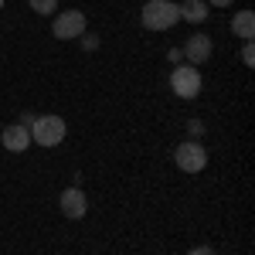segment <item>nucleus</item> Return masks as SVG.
<instances>
[{
	"label": "nucleus",
	"instance_id": "1",
	"mask_svg": "<svg viewBox=\"0 0 255 255\" xmlns=\"http://www.w3.org/2000/svg\"><path fill=\"white\" fill-rule=\"evenodd\" d=\"M139 20H143V27H150V31H170L177 20H180V7H177L174 0H146Z\"/></svg>",
	"mask_w": 255,
	"mask_h": 255
},
{
	"label": "nucleus",
	"instance_id": "2",
	"mask_svg": "<svg viewBox=\"0 0 255 255\" xmlns=\"http://www.w3.org/2000/svg\"><path fill=\"white\" fill-rule=\"evenodd\" d=\"M27 129H31V143H38V146H58L68 133L61 116H38Z\"/></svg>",
	"mask_w": 255,
	"mask_h": 255
},
{
	"label": "nucleus",
	"instance_id": "3",
	"mask_svg": "<svg viewBox=\"0 0 255 255\" xmlns=\"http://www.w3.org/2000/svg\"><path fill=\"white\" fill-rule=\"evenodd\" d=\"M174 160H177V167H180L184 174H201V170L208 167V150H204L197 139H187V143H180L174 150Z\"/></svg>",
	"mask_w": 255,
	"mask_h": 255
},
{
	"label": "nucleus",
	"instance_id": "4",
	"mask_svg": "<svg viewBox=\"0 0 255 255\" xmlns=\"http://www.w3.org/2000/svg\"><path fill=\"white\" fill-rule=\"evenodd\" d=\"M170 89L180 99H194L201 92V72H197L194 65H177L174 72H170Z\"/></svg>",
	"mask_w": 255,
	"mask_h": 255
},
{
	"label": "nucleus",
	"instance_id": "5",
	"mask_svg": "<svg viewBox=\"0 0 255 255\" xmlns=\"http://www.w3.org/2000/svg\"><path fill=\"white\" fill-rule=\"evenodd\" d=\"M85 27H89V20H85L82 10H65V14L55 17L51 34H55L58 41H72V38H82V34H85Z\"/></svg>",
	"mask_w": 255,
	"mask_h": 255
},
{
	"label": "nucleus",
	"instance_id": "6",
	"mask_svg": "<svg viewBox=\"0 0 255 255\" xmlns=\"http://www.w3.org/2000/svg\"><path fill=\"white\" fill-rule=\"evenodd\" d=\"M61 204V215L72 218V221H79V218H85V211H89V201H85V194H82L79 187H65L58 197Z\"/></svg>",
	"mask_w": 255,
	"mask_h": 255
},
{
	"label": "nucleus",
	"instance_id": "7",
	"mask_svg": "<svg viewBox=\"0 0 255 255\" xmlns=\"http://www.w3.org/2000/svg\"><path fill=\"white\" fill-rule=\"evenodd\" d=\"M211 48H215V44H211V38H208V34H191V38H187V44H184V58L197 68L201 61L211 58Z\"/></svg>",
	"mask_w": 255,
	"mask_h": 255
},
{
	"label": "nucleus",
	"instance_id": "8",
	"mask_svg": "<svg viewBox=\"0 0 255 255\" xmlns=\"http://www.w3.org/2000/svg\"><path fill=\"white\" fill-rule=\"evenodd\" d=\"M0 143H3L10 153H24V150L31 146V129H27V126H20V123H10V126L3 129Z\"/></svg>",
	"mask_w": 255,
	"mask_h": 255
},
{
	"label": "nucleus",
	"instance_id": "9",
	"mask_svg": "<svg viewBox=\"0 0 255 255\" xmlns=\"http://www.w3.org/2000/svg\"><path fill=\"white\" fill-rule=\"evenodd\" d=\"M180 7V17L191 20V24H204L208 20V3L204 0H184V3H177Z\"/></svg>",
	"mask_w": 255,
	"mask_h": 255
},
{
	"label": "nucleus",
	"instance_id": "10",
	"mask_svg": "<svg viewBox=\"0 0 255 255\" xmlns=\"http://www.w3.org/2000/svg\"><path fill=\"white\" fill-rule=\"evenodd\" d=\"M232 34L252 41V34H255V14L252 10H238L235 14V20H232Z\"/></svg>",
	"mask_w": 255,
	"mask_h": 255
},
{
	"label": "nucleus",
	"instance_id": "11",
	"mask_svg": "<svg viewBox=\"0 0 255 255\" xmlns=\"http://www.w3.org/2000/svg\"><path fill=\"white\" fill-rule=\"evenodd\" d=\"M27 3H31V10H34V14H44V17H48V14H55V7H58V0H27Z\"/></svg>",
	"mask_w": 255,
	"mask_h": 255
},
{
	"label": "nucleus",
	"instance_id": "12",
	"mask_svg": "<svg viewBox=\"0 0 255 255\" xmlns=\"http://www.w3.org/2000/svg\"><path fill=\"white\" fill-rule=\"evenodd\" d=\"M242 61H245L249 68L255 65V44H252V41H245V48H242Z\"/></svg>",
	"mask_w": 255,
	"mask_h": 255
},
{
	"label": "nucleus",
	"instance_id": "13",
	"mask_svg": "<svg viewBox=\"0 0 255 255\" xmlns=\"http://www.w3.org/2000/svg\"><path fill=\"white\" fill-rule=\"evenodd\" d=\"M187 133H191V136H201V133H204V123H201V119H191V123H187Z\"/></svg>",
	"mask_w": 255,
	"mask_h": 255
},
{
	"label": "nucleus",
	"instance_id": "14",
	"mask_svg": "<svg viewBox=\"0 0 255 255\" xmlns=\"http://www.w3.org/2000/svg\"><path fill=\"white\" fill-rule=\"evenodd\" d=\"M82 48H85V51H96L99 38H96V34H82Z\"/></svg>",
	"mask_w": 255,
	"mask_h": 255
},
{
	"label": "nucleus",
	"instance_id": "15",
	"mask_svg": "<svg viewBox=\"0 0 255 255\" xmlns=\"http://www.w3.org/2000/svg\"><path fill=\"white\" fill-rule=\"evenodd\" d=\"M187 255H218V252L211 249V245H194V249H191Z\"/></svg>",
	"mask_w": 255,
	"mask_h": 255
},
{
	"label": "nucleus",
	"instance_id": "16",
	"mask_svg": "<svg viewBox=\"0 0 255 255\" xmlns=\"http://www.w3.org/2000/svg\"><path fill=\"white\" fill-rule=\"evenodd\" d=\"M34 119H38V116H34V113H24V116H20V126H31Z\"/></svg>",
	"mask_w": 255,
	"mask_h": 255
},
{
	"label": "nucleus",
	"instance_id": "17",
	"mask_svg": "<svg viewBox=\"0 0 255 255\" xmlns=\"http://www.w3.org/2000/svg\"><path fill=\"white\" fill-rule=\"evenodd\" d=\"M204 3H211V7H228L232 0H204Z\"/></svg>",
	"mask_w": 255,
	"mask_h": 255
}]
</instances>
